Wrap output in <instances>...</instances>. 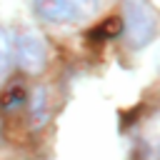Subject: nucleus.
I'll return each mask as SVG.
<instances>
[{
    "label": "nucleus",
    "instance_id": "obj_2",
    "mask_svg": "<svg viewBox=\"0 0 160 160\" xmlns=\"http://www.w3.org/2000/svg\"><path fill=\"white\" fill-rule=\"evenodd\" d=\"M12 55L18 58V65L25 72H40L45 68V60H48V48H45L42 35H38V32H22L15 40Z\"/></svg>",
    "mask_w": 160,
    "mask_h": 160
},
{
    "label": "nucleus",
    "instance_id": "obj_6",
    "mask_svg": "<svg viewBox=\"0 0 160 160\" xmlns=\"http://www.w3.org/2000/svg\"><path fill=\"white\" fill-rule=\"evenodd\" d=\"M12 48H15V40H12L10 30L0 28V72L8 70V65L12 60Z\"/></svg>",
    "mask_w": 160,
    "mask_h": 160
},
{
    "label": "nucleus",
    "instance_id": "obj_1",
    "mask_svg": "<svg viewBox=\"0 0 160 160\" xmlns=\"http://www.w3.org/2000/svg\"><path fill=\"white\" fill-rule=\"evenodd\" d=\"M122 30L132 48H145L155 40L158 15L148 0H125L122 2Z\"/></svg>",
    "mask_w": 160,
    "mask_h": 160
},
{
    "label": "nucleus",
    "instance_id": "obj_5",
    "mask_svg": "<svg viewBox=\"0 0 160 160\" xmlns=\"http://www.w3.org/2000/svg\"><path fill=\"white\" fill-rule=\"evenodd\" d=\"M120 32H122V20L120 18H108V20H102V25H98L92 30V38L108 40V38H118Z\"/></svg>",
    "mask_w": 160,
    "mask_h": 160
},
{
    "label": "nucleus",
    "instance_id": "obj_3",
    "mask_svg": "<svg viewBox=\"0 0 160 160\" xmlns=\"http://www.w3.org/2000/svg\"><path fill=\"white\" fill-rule=\"evenodd\" d=\"M35 12L50 22H70L78 15H88L95 8V0H32Z\"/></svg>",
    "mask_w": 160,
    "mask_h": 160
},
{
    "label": "nucleus",
    "instance_id": "obj_7",
    "mask_svg": "<svg viewBox=\"0 0 160 160\" xmlns=\"http://www.w3.org/2000/svg\"><path fill=\"white\" fill-rule=\"evenodd\" d=\"M32 120L45 122V90L42 88H38L32 95Z\"/></svg>",
    "mask_w": 160,
    "mask_h": 160
},
{
    "label": "nucleus",
    "instance_id": "obj_4",
    "mask_svg": "<svg viewBox=\"0 0 160 160\" xmlns=\"http://www.w3.org/2000/svg\"><path fill=\"white\" fill-rule=\"evenodd\" d=\"M22 102H25V88L22 85H10L0 95V110H15Z\"/></svg>",
    "mask_w": 160,
    "mask_h": 160
}]
</instances>
